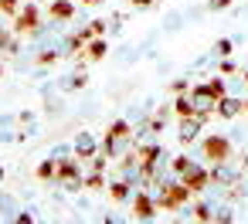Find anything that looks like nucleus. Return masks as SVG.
I'll list each match as a JSON object with an SVG mask.
<instances>
[{
    "label": "nucleus",
    "mask_w": 248,
    "mask_h": 224,
    "mask_svg": "<svg viewBox=\"0 0 248 224\" xmlns=\"http://www.w3.org/2000/svg\"><path fill=\"white\" fill-rule=\"evenodd\" d=\"M214 55H217V58H228V55H231V41H228V38H221V41L214 45Z\"/></svg>",
    "instance_id": "dca6fc26"
},
{
    "label": "nucleus",
    "mask_w": 248,
    "mask_h": 224,
    "mask_svg": "<svg viewBox=\"0 0 248 224\" xmlns=\"http://www.w3.org/2000/svg\"><path fill=\"white\" fill-rule=\"evenodd\" d=\"M214 224H231V207H217L214 210Z\"/></svg>",
    "instance_id": "f3484780"
},
{
    "label": "nucleus",
    "mask_w": 248,
    "mask_h": 224,
    "mask_svg": "<svg viewBox=\"0 0 248 224\" xmlns=\"http://www.w3.org/2000/svg\"><path fill=\"white\" fill-rule=\"evenodd\" d=\"M129 4H133V7H150L153 0H129Z\"/></svg>",
    "instance_id": "5701e85b"
},
{
    "label": "nucleus",
    "mask_w": 248,
    "mask_h": 224,
    "mask_svg": "<svg viewBox=\"0 0 248 224\" xmlns=\"http://www.w3.org/2000/svg\"><path fill=\"white\" fill-rule=\"evenodd\" d=\"M245 85H248V72H245Z\"/></svg>",
    "instance_id": "393cba45"
},
{
    "label": "nucleus",
    "mask_w": 248,
    "mask_h": 224,
    "mask_svg": "<svg viewBox=\"0 0 248 224\" xmlns=\"http://www.w3.org/2000/svg\"><path fill=\"white\" fill-rule=\"evenodd\" d=\"M211 116H201V112H194V116H184L180 119V143H194L197 139V133L204 129V122H207Z\"/></svg>",
    "instance_id": "39448f33"
},
{
    "label": "nucleus",
    "mask_w": 248,
    "mask_h": 224,
    "mask_svg": "<svg viewBox=\"0 0 248 224\" xmlns=\"http://www.w3.org/2000/svg\"><path fill=\"white\" fill-rule=\"evenodd\" d=\"M201 156L204 160H211V163H221V160H228L231 156V139L228 136H207L204 143H201Z\"/></svg>",
    "instance_id": "f03ea898"
},
{
    "label": "nucleus",
    "mask_w": 248,
    "mask_h": 224,
    "mask_svg": "<svg viewBox=\"0 0 248 224\" xmlns=\"http://www.w3.org/2000/svg\"><path fill=\"white\" fill-rule=\"evenodd\" d=\"M241 112H245V99H231V95L217 99V109H214L217 119H238Z\"/></svg>",
    "instance_id": "0eeeda50"
},
{
    "label": "nucleus",
    "mask_w": 248,
    "mask_h": 224,
    "mask_svg": "<svg viewBox=\"0 0 248 224\" xmlns=\"http://www.w3.org/2000/svg\"><path fill=\"white\" fill-rule=\"evenodd\" d=\"M14 224H34V217H31V210H21V214L14 217Z\"/></svg>",
    "instance_id": "aec40b11"
},
{
    "label": "nucleus",
    "mask_w": 248,
    "mask_h": 224,
    "mask_svg": "<svg viewBox=\"0 0 248 224\" xmlns=\"http://www.w3.org/2000/svg\"><path fill=\"white\" fill-rule=\"evenodd\" d=\"M58 55H62L58 48H45V51L38 55V65H51V61H58Z\"/></svg>",
    "instance_id": "2eb2a0df"
},
{
    "label": "nucleus",
    "mask_w": 248,
    "mask_h": 224,
    "mask_svg": "<svg viewBox=\"0 0 248 224\" xmlns=\"http://www.w3.org/2000/svg\"><path fill=\"white\" fill-rule=\"evenodd\" d=\"M129 187H133L129 180H119V177H116V180L109 183V194H112V200H129V194H133Z\"/></svg>",
    "instance_id": "9d476101"
},
{
    "label": "nucleus",
    "mask_w": 248,
    "mask_h": 224,
    "mask_svg": "<svg viewBox=\"0 0 248 224\" xmlns=\"http://www.w3.org/2000/svg\"><path fill=\"white\" fill-rule=\"evenodd\" d=\"M85 51H89V58H92V61H102V58H106V51H109V45H106L102 38H92V41L85 45Z\"/></svg>",
    "instance_id": "9b49d317"
},
{
    "label": "nucleus",
    "mask_w": 248,
    "mask_h": 224,
    "mask_svg": "<svg viewBox=\"0 0 248 224\" xmlns=\"http://www.w3.org/2000/svg\"><path fill=\"white\" fill-rule=\"evenodd\" d=\"M190 105H194V112H201V116H214V109H217V95L207 89V82H201V85H190Z\"/></svg>",
    "instance_id": "f257e3e1"
},
{
    "label": "nucleus",
    "mask_w": 248,
    "mask_h": 224,
    "mask_svg": "<svg viewBox=\"0 0 248 224\" xmlns=\"http://www.w3.org/2000/svg\"><path fill=\"white\" fill-rule=\"evenodd\" d=\"M180 183H184L190 194H201V190L211 187V170H207L204 163H194L187 173H180Z\"/></svg>",
    "instance_id": "20e7f679"
},
{
    "label": "nucleus",
    "mask_w": 248,
    "mask_h": 224,
    "mask_svg": "<svg viewBox=\"0 0 248 224\" xmlns=\"http://www.w3.org/2000/svg\"><path fill=\"white\" fill-rule=\"evenodd\" d=\"M133 210H136V217H143V221L156 217V197H150L146 190H136V194H133Z\"/></svg>",
    "instance_id": "423d86ee"
},
{
    "label": "nucleus",
    "mask_w": 248,
    "mask_h": 224,
    "mask_svg": "<svg viewBox=\"0 0 248 224\" xmlns=\"http://www.w3.org/2000/svg\"><path fill=\"white\" fill-rule=\"evenodd\" d=\"M0 180H4V166H0Z\"/></svg>",
    "instance_id": "b1692460"
},
{
    "label": "nucleus",
    "mask_w": 248,
    "mask_h": 224,
    "mask_svg": "<svg viewBox=\"0 0 248 224\" xmlns=\"http://www.w3.org/2000/svg\"><path fill=\"white\" fill-rule=\"evenodd\" d=\"M34 31H41V11L34 4H24L14 17V34H34Z\"/></svg>",
    "instance_id": "7ed1b4c3"
},
{
    "label": "nucleus",
    "mask_w": 248,
    "mask_h": 224,
    "mask_svg": "<svg viewBox=\"0 0 248 224\" xmlns=\"http://www.w3.org/2000/svg\"><path fill=\"white\" fill-rule=\"evenodd\" d=\"M231 4H234V0H211L207 7H211V11H224V7H231Z\"/></svg>",
    "instance_id": "412c9836"
},
{
    "label": "nucleus",
    "mask_w": 248,
    "mask_h": 224,
    "mask_svg": "<svg viewBox=\"0 0 248 224\" xmlns=\"http://www.w3.org/2000/svg\"><path fill=\"white\" fill-rule=\"evenodd\" d=\"M48 17L51 21H72L75 17V0H51Z\"/></svg>",
    "instance_id": "1a4fd4ad"
},
{
    "label": "nucleus",
    "mask_w": 248,
    "mask_h": 224,
    "mask_svg": "<svg viewBox=\"0 0 248 224\" xmlns=\"http://www.w3.org/2000/svg\"><path fill=\"white\" fill-rule=\"evenodd\" d=\"M55 173H58V160H45V163L38 166V177H41V180H55Z\"/></svg>",
    "instance_id": "f8f14e48"
},
{
    "label": "nucleus",
    "mask_w": 248,
    "mask_h": 224,
    "mask_svg": "<svg viewBox=\"0 0 248 224\" xmlns=\"http://www.w3.org/2000/svg\"><path fill=\"white\" fill-rule=\"evenodd\" d=\"M85 82H89V78H85V75H82V72H75V75H72V78H68V82H65V85H68V89H82V85H85Z\"/></svg>",
    "instance_id": "a211bd4d"
},
{
    "label": "nucleus",
    "mask_w": 248,
    "mask_h": 224,
    "mask_svg": "<svg viewBox=\"0 0 248 224\" xmlns=\"http://www.w3.org/2000/svg\"><path fill=\"white\" fill-rule=\"evenodd\" d=\"M173 109H177V116L184 119V116H194V105H190V99L187 95H180L177 102H173Z\"/></svg>",
    "instance_id": "ddd939ff"
},
{
    "label": "nucleus",
    "mask_w": 248,
    "mask_h": 224,
    "mask_svg": "<svg viewBox=\"0 0 248 224\" xmlns=\"http://www.w3.org/2000/svg\"><path fill=\"white\" fill-rule=\"evenodd\" d=\"M106 224H126V217H119V214H109V217H106Z\"/></svg>",
    "instance_id": "4be33fe9"
},
{
    "label": "nucleus",
    "mask_w": 248,
    "mask_h": 224,
    "mask_svg": "<svg viewBox=\"0 0 248 224\" xmlns=\"http://www.w3.org/2000/svg\"><path fill=\"white\" fill-rule=\"evenodd\" d=\"M194 163H197V160H190V156H177V160H173V173L180 177V173H187Z\"/></svg>",
    "instance_id": "4468645a"
},
{
    "label": "nucleus",
    "mask_w": 248,
    "mask_h": 224,
    "mask_svg": "<svg viewBox=\"0 0 248 224\" xmlns=\"http://www.w3.org/2000/svg\"><path fill=\"white\" fill-rule=\"evenodd\" d=\"M75 4H85V0H75Z\"/></svg>",
    "instance_id": "a878e982"
},
{
    "label": "nucleus",
    "mask_w": 248,
    "mask_h": 224,
    "mask_svg": "<svg viewBox=\"0 0 248 224\" xmlns=\"http://www.w3.org/2000/svg\"><path fill=\"white\" fill-rule=\"evenodd\" d=\"M170 89H173L177 95H184V92H190V82H187V78H177V82H173Z\"/></svg>",
    "instance_id": "6ab92c4d"
},
{
    "label": "nucleus",
    "mask_w": 248,
    "mask_h": 224,
    "mask_svg": "<svg viewBox=\"0 0 248 224\" xmlns=\"http://www.w3.org/2000/svg\"><path fill=\"white\" fill-rule=\"evenodd\" d=\"M72 149H75V156H78V160H92V156L99 153V143H95V136H92V133H78V136H75V143H72Z\"/></svg>",
    "instance_id": "6e6552de"
}]
</instances>
